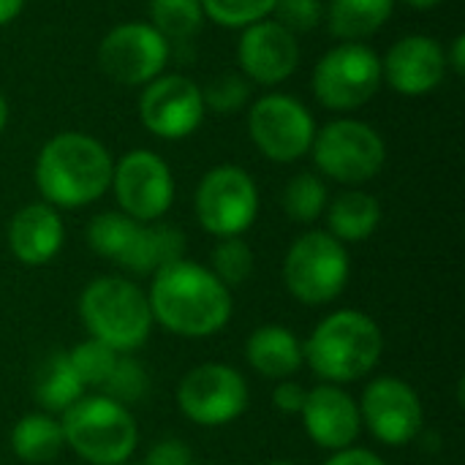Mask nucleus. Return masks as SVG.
Returning <instances> with one entry per match:
<instances>
[{
	"instance_id": "1",
	"label": "nucleus",
	"mask_w": 465,
	"mask_h": 465,
	"mask_svg": "<svg viewBox=\"0 0 465 465\" xmlns=\"http://www.w3.org/2000/svg\"><path fill=\"white\" fill-rule=\"evenodd\" d=\"M153 322L183 338H210L232 319V292L202 264L177 259L153 275Z\"/></svg>"
},
{
	"instance_id": "2",
	"label": "nucleus",
	"mask_w": 465,
	"mask_h": 465,
	"mask_svg": "<svg viewBox=\"0 0 465 465\" xmlns=\"http://www.w3.org/2000/svg\"><path fill=\"white\" fill-rule=\"evenodd\" d=\"M114 161L87 134L63 131L44 142L35 158V185L54 210H76L101 199L112 185Z\"/></svg>"
},
{
	"instance_id": "3",
	"label": "nucleus",
	"mask_w": 465,
	"mask_h": 465,
	"mask_svg": "<svg viewBox=\"0 0 465 465\" xmlns=\"http://www.w3.org/2000/svg\"><path fill=\"white\" fill-rule=\"evenodd\" d=\"M381 327L362 311H335L302 343V360L324 384L365 379L381 360Z\"/></svg>"
},
{
	"instance_id": "4",
	"label": "nucleus",
	"mask_w": 465,
	"mask_h": 465,
	"mask_svg": "<svg viewBox=\"0 0 465 465\" xmlns=\"http://www.w3.org/2000/svg\"><path fill=\"white\" fill-rule=\"evenodd\" d=\"M87 245L131 275L144 278L183 259L185 234L172 223H139L125 213L106 210L90 221Z\"/></svg>"
},
{
	"instance_id": "5",
	"label": "nucleus",
	"mask_w": 465,
	"mask_h": 465,
	"mask_svg": "<svg viewBox=\"0 0 465 465\" xmlns=\"http://www.w3.org/2000/svg\"><path fill=\"white\" fill-rule=\"evenodd\" d=\"M79 313L90 338L120 354H131L150 338L153 313L147 294L128 278L106 275L84 286Z\"/></svg>"
},
{
	"instance_id": "6",
	"label": "nucleus",
	"mask_w": 465,
	"mask_h": 465,
	"mask_svg": "<svg viewBox=\"0 0 465 465\" xmlns=\"http://www.w3.org/2000/svg\"><path fill=\"white\" fill-rule=\"evenodd\" d=\"M65 447L90 465H123L139 444V428L128 406L106 395H82L60 417Z\"/></svg>"
},
{
	"instance_id": "7",
	"label": "nucleus",
	"mask_w": 465,
	"mask_h": 465,
	"mask_svg": "<svg viewBox=\"0 0 465 465\" xmlns=\"http://www.w3.org/2000/svg\"><path fill=\"white\" fill-rule=\"evenodd\" d=\"M351 275V259L341 240L313 229L300 234L283 259V283L305 305H327L343 294Z\"/></svg>"
},
{
	"instance_id": "8",
	"label": "nucleus",
	"mask_w": 465,
	"mask_h": 465,
	"mask_svg": "<svg viewBox=\"0 0 465 465\" xmlns=\"http://www.w3.org/2000/svg\"><path fill=\"white\" fill-rule=\"evenodd\" d=\"M311 153L316 169L343 185H362L373 180L387 161L384 136L371 123L354 117H341L316 128Z\"/></svg>"
},
{
	"instance_id": "9",
	"label": "nucleus",
	"mask_w": 465,
	"mask_h": 465,
	"mask_svg": "<svg viewBox=\"0 0 465 465\" xmlns=\"http://www.w3.org/2000/svg\"><path fill=\"white\" fill-rule=\"evenodd\" d=\"M381 57L362 41H343L313 65L311 87L330 112H354L381 90Z\"/></svg>"
},
{
	"instance_id": "10",
	"label": "nucleus",
	"mask_w": 465,
	"mask_h": 465,
	"mask_svg": "<svg viewBox=\"0 0 465 465\" xmlns=\"http://www.w3.org/2000/svg\"><path fill=\"white\" fill-rule=\"evenodd\" d=\"M193 210L213 237H242L259 215V188L242 166L221 163L199 180Z\"/></svg>"
},
{
	"instance_id": "11",
	"label": "nucleus",
	"mask_w": 465,
	"mask_h": 465,
	"mask_svg": "<svg viewBox=\"0 0 465 465\" xmlns=\"http://www.w3.org/2000/svg\"><path fill=\"white\" fill-rule=\"evenodd\" d=\"M248 131L264 158L275 163H292L311 153L316 120L300 98L267 93L251 106Z\"/></svg>"
},
{
	"instance_id": "12",
	"label": "nucleus",
	"mask_w": 465,
	"mask_h": 465,
	"mask_svg": "<svg viewBox=\"0 0 465 465\" xmlns=\"http://www.w3.org/2000/svg\"><path fill=\"white\" fill-rule=\"evenodd\" d=\"M172 57V44L150 22H123L98 44L101 71L125 87L150 84L163 74Z\"/></svg>"
},
{
	"instance_id": "13",
	"label": "nucleus",
	"mask_w": 465,
	"mask_h": 465,
	"mask_svg": "<svg viewBox=\"0 0 465 465\" xmlns=\"http://www.w3.org/2000/svg\"><path fill=\"white\" fill-rule=\"evenodd\" d=\"M114 199L120 213L139 223L161 221L174 202V177L169 163L153 150L125 153L112 172Z\"/></svg>"
},
{
	"instance_id": "14",
	"label": "nucleus",
	"mask_w": 465,
	"mask_h": 465,
	"mask_svg": "<svg viewBox=\"0 0 465 465\" xmlns=\"http://www.w3.org/2000/svg\"><path fill=\"white\" fill-rule=\"evenodd\" d=\"M177 406L191 422L202 428H221L242 417L248 409V384L240 371L207 362L183 376L177 387Z\"/></svg>"
},
{
	"instance_id": "15",
	"label": "nucleus",
	"mask_w": 465,
	"mask_h": 465,
	"mask_svg": "<svg viewBox=\"0 0 465 465\" xmlns=\"http://www.w3.org/2000/svg\"><path fill=\"white\" fill-rule=\"evenodd\" d=\"M204 98L202 87L183 74H161L150 84H144L139 98V120L142 125L166 142L185 139L196 134L204 120Z\"/></svg>"
},
{
	"instance_id": "16",
	"label": "nucleus",
	"mask_w": 465,
	"mask_h": 465,
	"mask_svg": "<svg viewBox=\"0 0 465 465\" xmlns=\"http://www.w3.org/2000/svg\"><path fill=\"white\" fill-rule=\"evenodd\" d=\"M357 406L368 430L387 447H406L422 433V401L411 384L395 376L373 379Z\"/></svg>"
},
{
	"instance_id": "17",
	"label": "nucleus",
	"mask_w": 465,
	"mask_h": 465,
	"mask_svg": "<svg viewBox=\"0 0 465 465\" xmlns=\"http://www.w3.org/2000/svg\"><path fill=\"white\" fill-rule=\"evenodd\" d=\"M237 63L240 74L251 84H281L300 65V44L297 35L289 33L275 19H262L242 30L237 41Z\"/></svg>"
},
{
	"instance_id": "18",
	"label": "nucleus",
	"mask_w": 465,
	"mask_h": 465,
	"mask_svg": "<svg viewBox=\"0 0 465 465\" xmlns=\"http://www.w3.org/2000/svg\"><path fill=\"white\" fill-rule=\"evenodd\" d=\"M447 76L444 46L433 35L411 33L390 46L381 57V82L395 93L420 98L433 93Z\"/></svg>"
},
{
	"instance_id": "19",
	"label": "nucleus",
	"mask_w": 465,
	"mask_h": 465,
	"mask_svg": "<svg viewBox=\"0 0 465 465\" xmlns=\"http://www.w3.org/2000/svg\"><path fill=\"white\" fill-rule=\"evenodd\" d=\"M305 433L322 450H346L357 441L362 430V417L357 401L338 384H319L308 392L300 411Z\"/></svg>"
},
{
	"instance_id": "20",
	"label": "nucleus",
	"mask_w": 465,
	"mask_h": 465,
	"mask_svg": "<svg viewBox=\"0 0 465 465\" xmlns=\"http://www.w3.org/2000/svg\"><path fill=\"white\" fill-rule=\"evenodd\" d=\"M63 240L65 229L60 213L46 202L19 207L8 223V248L27 267H41L52 262L60 253Z\"/></svg>"
},
{
	"instance_id": "21",
	"label": "nucleus",
	"mask_w": 465,
	"mask_h": 465,
	"mask_svg": "<svg viewBox=\"0 0 465 465\" xmlns=\"http://www.w3.org/2000/svg\"><path fill=\"white\" fill-rule=\"evenodd\" d=\"M245 360L248 365L272 381L292 379L302 368V343L294 338L292 330L281 324H264L251 332L245 343Z\"/></svg>"
},
{
	"instance_id": "22",
	"label": "nucleus",
	"mask_w": 465,
	"mask_h": 465,
	"mask_svg": "<svg viewBox=\"0 0 465 465\" xmlns=\"http://www.w3.org/2000/svg\"><path fill=\"white\" fill-rule=\"evenodd\" d=\"M327 232L341 242H362L381 223V204L373 193L346 188L327 202Z\"/></svg>"
},
{
	"instance_id": "23",
	"label": "nucleus",
	"mask_w": 465,
	"mask_h": 465,
	"mask_svg": "<svg viewBox=\"0 0 465 465\" xmlns=\"http://www.w3.org/2000/svg\"><path fill=\"white\" fill-rule=\"evenodd\" d=\"M33 395L41 411L52 417L68 411L84 395V384L79 381L68 351H49L38 362L33 376Z\"/></svg>"
},
{
	"instance_id": "24",
	"label": "nucleus",
	"mask_w": 465,
	"mask_h": 465,
	"mask_svg": "<svg viewBox=\"0 0 465 465\" xmlns=\"http://www.w3.org/2000/svg\"><path fill=\"white\" fill-rule=\"evenodd\" d=\"M395 0H330L324 22L341 41H362L376 35L392 16Z\"/></svg>"
},
{
	"instance_id": "25",
	"label": "nucleus",
	"mask_w": 465,
	"mask_h": 465,
	"mask_svg": "<svg viewBox=\"0 0 465 465\" xmlns=\"http://www.w3.org/2000/svg\"><path fill=\"white\" fill-rule=\"evenodd\" d=\"M11 450L25 463L41 465L54 460L65 450V436H63L60 420H54L52 414H44V411L25 414L11 430Z\"/></svg>"
},
{
	"instance_id": "26",
	"label": "nucleus",
	"mask_w": 465,
	"mask_h": 465,
	"mask_svg": "<svg viewBox=\"0 0 465 465\" xmlns=\"http://www.w3.org/2000/svg\"><path fill=\"white\" fill-rule=\"evenodd\" d=\"M150 25L172 44L188 41L204 25L202 0H150L147 3Z\"/></svg>"
},
{
	"instance_id": "27",
	"label": "nucleus",
	"mask_w": 465,
	"mask_h": 465,
	"mask_svg": "<svg viewBox=\"0 0 465 465\" xmlns=\"http://www.w3.org/2000/svg\"><path fill=\"white\" fill-rule=\"evenodd\" d=\"M327 202H330V191H327L324 180L313 172H302V174L292 177L281 196L283 213L297 223L319 221L327 210Z\"/></svg>"
},
{
	"instance_id": "28",
	"label": "nucleus",
	"mask_w": 465,
	"mask_h": 465,
	"mask_svg": "<svg viewBox=\"0 0 465 465\" xmlns=\"http://www.w3.org/2000/svg\"><path fill=\"white\" fill-rule=\"evenodd\" d=\"M117 357H120V351L109 349L106 343H101L95 338H87L68 351V360H71L79 381L84 384V390H98V392L106 384V379L112 376Z\"/></svg>"
},
{
	"instance_id": "29",
	"label": "nucleus",
	"mask_w": 465,
	"mask_h": 465,
	"mask_svg": "<svg viewBox=\"0 0 465 465\" xmlns=\"http://www.w3.org/2000/svg\"><path fill=\"white\" fill-rule=\"evenodd\" d=\"M210 272L226 286H240L253 272V251L242 237H223L213 248V267Z\"/></svg>"
},
{
	"instance_id": "30",
	"label": "nucleus",
	"mask_w": 465,
	"mask_h": 465,
	"mask_svg": "<svg viewBox=\"0 0 465 465\" xmlns=\"http://www.w3.org/2000/svg\"><path fill=\"white\" fill-rule=\"evenodd\" d=\"M278 0H202L204 16L221 27L245 30L262 19H270Z\"/></svg>"
},
{
	"instance_id": "31",
	"label": "nucleus",
	"mask_w": 465,
	"mask_h": 465,
	"mask_svg": "<svg viewBox=\"0 0 465 465\" xmlns=\"http://www.w3.org/2000/svg\"><path fill=\"white\" fill-rule=\"evenodd\" d=\"M147 390H150V379H147L144 365H139L128 354H120L112 376L106 379V384L101 387L98 395H106V398H112V401H117L123 406H131V403L144 401Z\"/></svg>"
},
{
	"instance_id": "32",
	"label": "nucleus",
	"mask_w": 465,
	"mask_h": 465,
	"mask_svg": "<svg viewBox=\"0 0 465 465\" xmlns=\"http://www.w3.org/2000/svg\"><path fill=\"white\" fill-rule=\"evenodd\" d=\"M202 98H204V109L218 114H234L251 101V82L237 71H223L207 82Z\"/></svg>"
},
{
	"instance_id": "33",
	"label": "nucleus",
	"mask_w": 465,
	"mask_h": 465,
	"mask_svg": "<svg viewBox=\"0 0 465 465\" xmlns=\"http://www.w3.org/2000/svg\"><path fill=\"white\" fill-rule=\"evenodd\" d=\"M275 22L283 25L289 33H311L324 22V3L322 0H278Z\"/></svg>"
},
{
	"instance_id": "34",
	"label": "nucleus",
	"mask_w": 465,
	"mask_h": 465,
	"mask_svg": "<svg viewBox=\"0 0 465 465\" xmlns=\"http://www.w3.org/2000/svg\"><path fill=\"white\" fill-rule=\"evenodd\" d=\"M193 463V452L185 441L177 439H163L158 444L150 447L144 465H191Z\"/></svg>"
},
{
	"instance_id": "35",
	"label": "nucleus",
	"mask_w": 465,
	"mask_h": 465,
	"mask_svg": "<svg viewBox=\"0 0 465 465\" xmlns=\"http://www.w3.org/2000/svg\"><path fill=\"white\" fill-rule=\"evenodd\" d=\"M305 398H308V390H302L297 381H289V379L278 381V387L272 392V403L283 414H300L305 406Z\"/></svg>"
},
{
	"instance_id": "36",
	"label": "nucleus",
	"mask_w": 465,
	"mask_h": 465,
	"mask_svg": "<svg viewBox=\"0 0 465 465\" xmlns=\"http://www.w3.org/2000/svg\"><path fill=\"white\" fill-rule=\"evenodd\" d=\"M324 465H387L376 452L371 450H360V447H346L338 450Z\"/></svg>"
},
{
	"instance_id": "37",
	"label": "nucleus",
	"mask_w": 465,
	"mask_h": 465,
	"mask_svg": "<svg viewBox=\"0 0 465 465\" xmlns=\"http://www.w3.org/2000/svg\"><path fill=\"white\" fill-rule=\"evenodd\" d=\"M444 57H447V68H452L458 76L465 74V35L458 33L450 44V49H444Z\"/></svg>"
},
{
	"instance_id": "38",
	"label": "nucleus",
	"mask_w": 465,
	"mask_h": 465,
	"mask_svg": "<svg viewBox=\"0 0 465 465\" xmlns=\"http://www.w3.org/2000/svg\"><path fill=\"white\" fill-rule=\"evenodd\" d=\"M27 0H0V27L11 25L22 11H25Z\"/></svg>"
},
{
	"instance_id": "39",
	"label": "nucleus",
	"mask_w": 465,
	"mask_h": 465,
	"mask_svg": "<svg viewBox=\"0 0 465 465\" xmlns=\"http://www.w3.org/2000/svg\"><path fill=\"white\" fill-rule=\"evenodd\" d=\"M401 3H406V5H411V8H420V11H428V8L441 5L444 0H401Z\"/></svg>"
},
{
	"instance_id": "40",
	"label": "nucleus",
	"mask_w": 465,
	"mask_h": 465,
	"mask_svg": "<svg viewBox=\"0 0 465 465\" xmlns=\"http://www.w3.org/2000/svg\"><path fill=\"white\" fill-rule=\"evenodd\" d=\"M5 125H8V101H5V95L0 93V134L5 131Z\"/></svg>"
},
{
	"instance_id": "41",
	"label": "nucleus",
	"mask_w": 465,
	"mask_h": 465,
	"mask_svg": "<svg viewBox=\"0 0 465 465\" xmlns=\"http://www.w3.org/2000/svg\"><path fill=\"white\" fill-rule=\"evenodd\" d=\"M267 465H297V463H289V460H275V463H267Z\"/></svg>"
},
{
	"instance_id": "42",
	"label": "nucleus",
	"mask_w": 465,
	"mask_h": 465,
	"mask_svg": "<svg viewBox=\"0 0 465 465\" xmlns=\"http://www.w3.org/2000/svg\"><path fill=\"white\" fill-rule=\"evenodd\" d=\"M191 465H196V463H191Z\"/></svg>"
},
{
	"instance_id": "43",
	"label": "nucleus",
	"mask_w": 465,
	"mask_h": 465,
	"mask_svg": "<svg viewBox=\"0 0 465 465\" xmlns=\"http://www.w3.org/2000/svg\"><path fill=\"white\" fill-rule=\"evenodd\" d=\"M123 465H125V463H123Z\"/></svg>"
}]
</instances>
